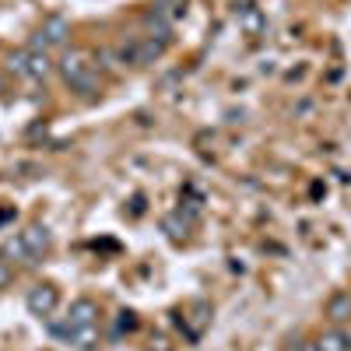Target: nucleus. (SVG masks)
<instances>
[{
  "label": "nucleus",
  "mask_w": 351,
  "mask_h": 351,
  "mask_svg": "<svg viewBox=\"0 0 351 351\" xmlns=\"http://www.w3.org/2000/svg\"><path fill=\"white\" fill-rule=\"evenodd\" d=\"M56 74L64 77V84L71 88V92L84 95V99H92L102 92V81H99V71L92 64V56H88L84 49L77 46H67L60 53V60H56Z\"/></svg>",
  "instance_id": "1"
},
{
  "label": "nucleus",
  "mask_w": 351,
  "mask_h": 351,
  "mask_svg": "<svg viewBox=\"0 0 351 351\" xmlns=\"http://www.w3.org/2000/svg\"><path fill=\"white\" fill-rule=\"evenodd\" d=\"M71 46V21L64 14H49L43 18V25L32 32V39H28V49L36 53H49V49H67Z\"/></svg>",
  "instance_id": "2"
},
{
  "label": "nucleus",
  "mask_w": 351,
  "mask_h": 351,
  "mask_svg": "<svg viewBox=\"0 0 351 351\" xmlns=\"http://www.w3.org/2000/svg\"><path fill=\"white\" fill-rule=\"evenodd\" d=\"M56 306H60V288H56L53 281H39L28 288V295H25V309L39 316V319H49L56 313Z\"/></svg>",
  "instance_id": "3"
},
{
  "label": "nucleus",
  "mask_w": 351,
  "mask_h": 351,
  "mask_svg": "<svg viewBox=\"0 0 351 351\" xmlns=\"http://www.w3.org/2000/svg\"><path fill=\"white\" fill-rule=\"evenodd\" d=\"M21 243H25V250L36 256V263L43 260V256H49V250H53V232L43 225V221H32V225H25L21 232Z\"/></svg>",
  "instance_id": "4"
},
{
  "label": "nucleus",
  "mask_w": 351,
  "mask_h": 351,
  "mask_svg": "<svg viewBox=\"0 0 351 351\" xmlns=\"http://www.w3.org/2000/svg\"><path fill=\"white\" fill-rule=\"evenodd\" d=\"M53 74H56V60H53V56H49V53H36V49H28V81L46 84Z\"/></svg>",
  "instance_id": "5"
},
{
  "label": "nucleus",
  "mask_w": 351,
  "mask_h": 351,
  "mask_svg": "<svg viewBox=\"0 0 351 351\" xmlns=\"http://www.w3.org/2000/svg\"><path fill=\"white\" fill-rule=\"evenodd\" d=\"M67 319H71V327L99 324V302H95V299H77V302H71V309H67Z\"/></svg>",
  "instance_id": "6"
},
{
  "label": "nucleus",
  "mask_w": 351,
  "mask_h": 351,
  "mask_svg": "<svg viewBox=\"0 0 351 351\" xmlns=\"http://www.w3.org/2000/svg\"><path fill=\"white\" fill-rule=\"evenodd\" d=\"M327 319L334 327H341V324H348L351 319V291H334V295L327 299Z\"/></svg>",
  "instance_id": "7"
},
{
  "label": "nucleus",
  "mask_w": 351,
  "mask_h": 351,
  "mask_svg": "<svg viewBox=\"0 0 351 351\" xmlns=\"http://www.w3.org/2000/svg\"><path fill=\"white\" fill-rule=\"evenodd\" d=\"M313 341H316V348H319V351H351L344 327H334V324H330L327 330H319Z\"/></svg>",
  "instance_id": "8"
},
{
  "label": "nucleus",
  "mask_w": 351,
  "mask_h": 351,
  "mask_svg": "<svg viewBox=\"0 0 351 351\" xmlns=\"http://www.w3.org/2000/svg\"><path fill=\"white\" fill-rule=\"evenodd\" d=\"M239 28H243L246 36H260L263 28H267V18H263V11H260V8L246 4V8H239Z\"/></svg>",
  "instance_id": "9"
},
{
  "label": "nucleus",
  "mask_w": 351,
  "mask_h": 351,
  "mask_svg": "<svg viewBox=\"0 0 351 351\" xmlns=\"http://www.w3.org/2000/svg\"><path fill=\"white\" fill-rule=\"evenodd\" d=\"M0 253H4L11 263H18V267H32L36 263V256L25 250V243H21V236H14V239H8L4 246H0Z\"/></svg>",
  "instance_id": "10"
},
{
  "label": "nucleus",
  "mask_w": 351,
  "mask_h": 351,
  "mask_svg": "<svg viewBox=\"0 0 351 351\" xmlns=\"http://www.w3.org/2000/svg\"><path fill=\"white\" fill-rule=\"evenodd\" d=\"M186 228H190V221L183 218V211H176V215H165V218H162V232H165L169 239H176V243L186 239Z\"/></svg>",
  "instance_id": "11"
},
{
  "label": "nucleus",
  "mask_w": 351,
  "mask_h": 351,
  "mask_svg": "<svg viewBox=\"0 0 351 351\" xmlns=\"http://www.w3.org/2000/svg\"><path fill=\"white\" fill-rule=\"evenodd\" d=\"M8 71L14 77H28V49H18V53L8 56Z\"/></svg>",
  "instance_id": "12"
},
{
  "label": "nucleus",
  "mask_w": 351,
  "mask_h": 351,
  "mask_svg": "<svg viewBox=\"0 0 351 351\" xmlns=\"http://www.w3.org/2000/svg\"><path fill=\"white\" fill-rule=\"evenodd\" d=\"M11 281H14V263L0 253V288H8Z\"/></svg>",
  "instance_id": "13"
},
{
  "label": "nucleus",
  "mask_w": 351,
  "mask_h": 351,
  "mask_svg": "<svg viewBox=\"0 0 351 351\" xmlns=\"http://www.w3.org/2000/svg\"><path fill=\"white\" fill-rule=\"evenodd\" d=\"M288 351H319L316 341H295V348H288Z\"/></svg>",
  "instance_id": "14"
},
{
  "label": "nucleus",
  "mask_w": 351,
  "mask_h": 351,
  "mask_svg": "<svg viewBox=\"0 0 351 351\" xmlns=\"http://www.w3.org/2000/svg\"><path fill=\"white\" fill-rule=\"evenodd\" d=\"M344 334H348V344H351V327H344Z\"/></svg>",
  "instance_id": "15"
}]
</instances>
